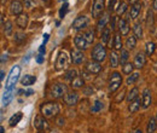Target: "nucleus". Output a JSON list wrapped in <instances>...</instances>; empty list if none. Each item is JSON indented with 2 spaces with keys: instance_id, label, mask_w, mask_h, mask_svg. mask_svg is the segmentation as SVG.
Instances as JSON below:
<instances>
[{
  "instance_id": "10",
  "label": "nucleus",
  "mask_w": 157,
  "mask_h": 133,
  "mask_svg": "<svg viewBox=\"0 0 157 133\" xmlns=\"http://www.w3.org/2000/svg\"><path fill=\"white\" fill-rule=\"evenodd\" d=\"M64 102L69 107L76 105V103L78 102V95L75 91H69V92H67L65 96H64Z\"/></svg>"
},
{
  "instance_id": "13",
  "label": "nucleus",
  "mask_w": 157,
  "mask_h": 133,
  "mask_svg": "<svg viewBox=\"0 0 157 133\" xmlns=\"http://www.w3.org/2000/svg\"><path fill=\"white\" fill-rule=\"evenodd\" d=\"M151 100H152V98H151L150 88H145L143 91V96H141V107L144 109H147L151 105Z\"/></svg>"
},
{
  "instance_id": "3",
  "label": "nucleus",
  "mask_w": 157,
  "mask_h": 133,
  "mask_svg": "<svg viewBox=\"0 0 157 133\" xmlns=\"http://www.w3.org/2000/svg\"><path fill=\"white\" fill-rule=\"evenodd\" d=\"M91 57H92L93 61L99 62V63L103 62V61H105V58H106V50H105V46L101 45V44H97V45L93 47V50H92Z\"/></svg>"
},
{
  "instance_id": "24",
  "label": "nucleus",
  "mask_w": 157,
  "mask_h": 133,
  "mask_svg": "<svg viewBox=\"0 0 157 133\" xmlns=\"http://www.w3.org/2000/svg\"><path fill=\"white\" fill-rule=\"evenodd\" d=\"M110 33H111V29L106 27V28L101 32V34H100V35H101L100 39H101V42H103V45H104V46L109 44V40H110V38H111V37H110Z\"/></svg>"
},
{
  "instance_id": "35",
  "label": "nucleus",
  "mask_w": 157,
  "mask_h": 133,
  "mask_svg": "<svg viewBox=\"0 0 157 133\" xmlns=\"http://www.w3.org/2000/svg\"><path fill=\"white\" fill-rule=\"evenodd\" d=\"M128 58H129V52H128V50L122 49V50H121V56H120V64H121V65L126 64V63L128 62Z\"/></svg>"
},
{
  "instance_id": "62",
  "label": "nucleus",
  "mask_w": 157,
  "mask_h": 133,
  "mask_svg": "<svg viewBox=\"0 0 157 133\" xmlns=\"http://www.w3.org/2000/svg\"><path fill=\"white\" fill-rule=\"evenodd\" d=\"M78 2H81V1H83V0H78Z\"/></svg>"
},
{
  "instance_id": "46",
  "label": "nucleus",
  "mask_w": 157,
  "mask_h": 133,
  "mask_svg": "<svg viewBox=\"0 0 157 133\" xmlns=\"http://www.w3.org/2000/svg\"><path fill=\"white\" fill-rule=\"evenodd\" d=\"M83 92H85V95H92L93 93V88H92V86H88V87H86V88H83Z\"/></svg>"
},
{
  "instance_id": "33",
  "label": "nucleus",
  "mask_w": 157,
  "mask_h": 133,
  "mask_svg": "<svg viewBox=\"0 0 157 133\" xmlns=\"http://www.w3.org/2000/svg\"><path fill=\"white\" fill-rule=\"evenodd\" d=\"M133 33H134V37L137 39H141L143 38V27H141V24L137 22L136 24H134V27H133Z\"/></svg>"
},
{
  "instance_id": "21",
  "label": "nucleus",
  "mask_w": 157,
  "mask_h": 133,
  "mask_svg": "<svg viewBox=\"0 0 157 133\" xmlns=\"http://www.w3.org/2000/svg\"><path fill=\"white\" fill-rule=\"evenodd\" d=\"M16 24L20 27L21 29H24L28 25V15L25 14H21L16 19Z\"/></svg>"
},
{
  "instance_id": "58",
  "label": "nucleus",
  "mask_w": 157,
  "mask_h": 133,
  "mask_svg": "<svg viewBox=\"0 0 157 133\" xmlns=\"http://www.w3.org/2000/svg\"><path fill=\"white\" fill-rule=\"evenodd\" d=\"M0 132H1V133H5V130H4V127H2V126L0 127Z\"/></svg>"
},
{
  "instance_id": "41",
  "label": "nucleus",
  "mask_w": 157,
  "mask_h": 133,
  "mask_svg": "<svg viewBox=\"0 0 157 133\" xmlns=\"http://www.w3.org/2000/svg\"><path fill=\"white\" fill-rule=\"evenodd\" d=\"M83 37L87 40V42L91 45V44L93 42V40H94V33H93L92 30H87L86 33H83Z\"/></svg>"
},
{
  "instance_id": "55",
  "label": "nucleus",
  "mask_w": 157,
  "mask_h": 133,
  "mask_svg": "<svg viewBox=\"0 0 157 133\" xmlns=\"http://www.w3.org/2000/svg\"><path fill=\"white\" fill-rule=\"evenodd\" d=\"M152 7H154V10L157 11V0H154V4H152Z\"/></svg>"
},
{
  "instance_id": "42",
  "label": "nucleus",
  "mask_w": 157,
  "mask_h": 133,
  "mask_svg": "<svg viewBox=\"0 0 157 133\" xmlns=\"http://www.w3.org/2000/svg\"><path fill=\"white\" fill-rule=\"evenodd\" d=\"M152 24H154V12H152V10H149L147 11V18H146V25L150 28Z\"/></svg>"
},
{
  "instance_id": "39",
  "label": "nucleus",
  "mask_w": 157,
  "mask_h": 133,
  "mask_svg": "<svg viewBox=\"0 0 157 133\" xmlns=\"http://www.w3.org/2000/svg\"><path fill=\"white\" fill-rule=\"evenodd\" d=\"M127 11V2H120L117 6V9H116V14H117V16H122L124 12Z\"/></svg>"
},
{
  "instance_id": "64",
  "label": "nucleus",
  "mask_w": 157,
  "mask_h": 133,
  "mask_svg": "<svg viewBox=\"0 0 157 133\" xmlns=\"http://www.w3.org/2000/svg\"><path fill=\"white\" fill-rule=\"evenodd\" d=\"M63 1H67V0H63Z\"/></svg>"
},
{
  "instance_id": "28",
  "label": "nucleus",
  "mask_w": 157,
  "mask_h": 133,
  "mask_svg": "<svg viewBox=\"0 0 157 133\" xmlns=\"http://www.w3.org/2000/svg\"><path fill=\"white\" fill-rule=\"evenodd\" d=\"M137 46V38L134 35H129L126 39V47L127 50H133Z\"/></svg>"
},
{
  "instance_id": "61",
  "label": "nucleus",
  "mask_w": 157,
  "mask_h": 133,
  "mask_svg": "<svg viewBox=\"0 0 157 133\" xmlns=\"http://www.w3.org/2000/svg\"><path fill=\"white\" fill-rule=\"evenodd\" d=\"M38 133H45V131H38Z\"/></svg>"
},
{
  "instance_id": "54",
  "label": "nucleus",
  "mask_w": 157,
  "mask_h": 133,
  "mask_svg": "<svg viewBox=\"0 0 157 133\" xmlns=\"http://www.w3.org/2000/svg\"><path fill=\"white\" fill-rule=\"evenodd\" d=\"M33 93H34V91H33V90H28V91L25 92V96H32Z\"/></svg>"
},
{
  "instance_id": "18",
  "label": "nucleus",
  "mask_w": 157,
  "mask_h": 133,
  "mask_svg": "<svg viewBox=\"0 0 157 133\" xmlns=\"http://www.w3.org/2000/svg\"><path fill=\"white\" fill-rule=\"evenodd\" d=\"M10 10H11V14L12 15H16V16H20L23 11V5L22 2L18 0H13L10 5Z\"/></svg>"
},
{
  "instance_id": "43",
  "label": "nucleus",
  "mask_w": 157,
  "mask_h": 133,
  "mask_svg": "<svg viewBox=\"0 0 157 133\" xmlns=\"http://www.w3.org/2000/svg\"><path fill=\"white\" fill-rule=\"evenodd\" d=\"M68 9H69L68 2H64V4H63V6H62V7H60V10H59V17H60V18H64V16H65V14H67Z\"/></svg>"
},
{
  "instance_id": "27",
  "label": "nucleus",
  "mask_w": 157,
  "mask_h": 133,
  "mask_svg": "<svg viewBox=\"0 0 157 133\" xmlns=\"http://www.w3.org/2000/svg\"><path fill=\"white\" fill-rule=\"evenodd\" d=\"M70 84H71L70 86H71L73 88H82L83 85H85V79H83L82 76H78V77H75Z\"/></svg>"
},
{
  "instance_id": "53",
  "label": "nucleus",
  "mask_w": 157,
  "mask_h": 133,
  "mask_svg": "<svg viewBox=\"0 0 157 133\" xmlns=\"http://www.w3.org/2000/svg\"><path fill=\"white\" fill-rule=\"evenodd\" d=\"M23 1H24V4H25L27 6H30V5H32V1H33V0H23Z\"/></svg>"
},
{
  "instance_id": "11",
  "label": "nucleus",
  "mask_w": 157,
  "mask_h": 133,
  "mask_svg": "<svg viewBox=\"0 0 157 133\" xmlns=\"http://www.w3.org/2000/svg\"><path fill=\"white\" fill-rule=\"evenodd\" d=\"M34 127L38 130V131H45L47 127H48V123H47V120L44 115H38L34 120Z\"/></svg>"
},
{
  "instance_id": "40",
  "label": "nucleus",
  "mask_w": 157,
  "mask_h": 133,
  "mask_svg": "<svg viewBox=\"0 0 157 133\" xmlns=\"http://www.w3.org/2000/svg\"><path fill=\"white\" fill-rule=\"evenodd\" d=\"M138 79H139V73H132L131 75H128L126 82H127V85H133Z\"/></svg>"
},
{
  "instance_id": "49",
  "label": "nucleus",
  "mask_w": 157,
  "mask_h": 133,
  "mask_svg": "<svg viewBox=\"0 0 157 133\" xmlns=\"http://www.w3.org/2000/svg\"><path fill=\"white\" fill-rule=\"evenodd\" d=\"M39 53L40 55H44L45 53V45H41L39 47Z\"/></svg>"
},
{
  "instance_id": "36",
  "label": "nucleus",
  "mask_w": 157,
  "mask_h": 133,
  "mask_svg": "<svg viewBox=\"0 0 157 133\" xmlns=\"http://www.w3.org/2000/svg\"><path fill=\"white\" fill-rule=\"evenodd\" d=\"M78 72H76V69H69L67 73H65V80H68V81H73L75 77H78Z\"/></svg>"
},
{
  "instance_id": "60",
  "label": "nucleus",
  "mask_w": 157,
  "mask_h": 133,
  "mask_svg": "<svg viewBox=\"0 0 157 133\" xmlns=\"http://www.w3.org/2000/svg\"><path fill=\"white\" fill-rule=\"evenodd\" d=\"M41 1H42V2H45V4H46V2H47V1H48V0H41Z\"/></svg>"
},
{
  "instance_id": "19",
  "label": "nucleus",
  "mask_w": 157,
  "mask_h": 133,
  "mask_svg": "<svg viewBox=\"0 0 157 133\" xmlns=\"http://www.w3.org/2000/svg\"><path fill=\"white\" fill-rule=\"evenodd\" d=\"M15 97V88L11 90H5L4 95H2V105H7L11 103V100Z\"/></svg>"
},
{
  "instance_id": "57",
  "label": "nucleus",
  "mask_w": 157,
  "mask_h": 133,
  "mask_svg": "<svg viewBox=\"0 0 157 133\" xmlns=\"http://www.w3.org/2000/svg\"><path fill=\"white\" fill-rule=\"evenodd\" d=\"M128 2L132 4V5H134V4H137L138 2V0H128Z\"/></svg>"
},
{
  "instance_id": "23",
  "label": "nucleus",
  "mask_w": 157,
  "mask_h": 133,
  "mask_svg": "<svg viewBox=\"0 0 157 133\" xmlns=\"http://www.w3.org/2000/svg\"><path fill=\"white\" fill-rule=\"evenodd\" d=\"M109 58H110V65L113 68H117L118 64H120V56L117 55V52L111 51L110 55H109Z\"/></svg>"
},
{
  "instance_id": "14",
  "label": "nucleus",
  "mask_w": 157,
  "mask_h": 133,
  "mask_svg": "<svg viewBox=\"0 0 157 133\" xmlns=\"http://www.w3.org/2000/svg\"><path fill=\"white\" fill-rule=\"evenodd\" d=\"M74 44H75V46L78 47V50H81V51L88 49V46H90V44L87 42V40L83 37V34H82V35H76V37L74 38Z\"/></svg>"
},
{
  "instance_id": "59",
  "label": "nucleus",
  "mask_w": 157,
  "mask_h": 133,
  "mask_svg": "<svg viewBox=\"0 0 157 133\" xmlns=\"http://www.w3.org/2000/svg\"><path fill=\"white\" fill-rule=\"evenodd\" d=\"M134 133H143V131H141V130H137Z\"/></svg>"
},
{
  "instance_id": "48",
  "label": "nucleus",
  "mask_w": 157,
  "mask_h": 133,
  "mask_svg": "<svg viewBox=\"0 0 157 133\" xmlns=\"http://www.w3.org/2000/svg\"><path fill=\"white\" fill-rule=\"evenodd\" d=\"M36 62H38V63H42V62H44V55H40L39 53V56H38V57H36Z\"/></svg>"
},
{
  "instance_id": "9",
  "label": "nucleus",
  "mask_w": 157,
  "mask_h": 133,
  "mask_svg": "<svg viewBox=\"0 0 157 133\" xmlns=\"http://www.w3.org/2000/svg\"><path fill=\"white\" fill-rule=\"evenodd\" d=\"M85 69L88 73H91V74H99L101 72V65H100L99 62H96V61L92 59V61H90V62L86 63Z\"/></svg>"
},
{
  "instance_id": "30",
  "label": "nucleus",
  "mask_w": 157,
  "mask_h": 133,
  "mask_svg": "<svg viewBox=\"0 0 157 133\" xmlns=\"http://www.w3.org/2000/svg\"><path fill=\"white\" fill-rule=\"evenodd\" d=\"M138 95H139V90H138V87H133V88L128 92V95H127V102L131 103V102L136 100V99L138 98Z\"/></svg>"
},
{
  "instance_id": "51",
  "label": "nucleus",
  "mask_w": 157,
  "mask_h": 133,
  "mask_svg": "<svg viewBox=\"0 0 157 133\" xmlns=\"http://www.w3.org/2000/svg\"><path fill=\"white\" fill-rule=\"evenodd\" d=\"M5 61H7V55H1V63H4Z\"/></svg>"
},
{
  "instance_id": "37",
  "label": "nucleus",
  "mask_w": 157,
  "mask_h": 133,
  "mask_svg": "<svg viewBox=\"0 0 157 133\" xmlns=\"http://www.w3.org/2000/svg\"><path fill=\"white\" fill-rule=\"evenodd\" d=\"M103 108H104L103 102H100V100H96V102L93 103L92 108H91V111H92V113H99Z\"/></svg>"
},
{
  "instance_id": "50",
  "label": "nucleus",
  "mask_w": 157,
  "mask_h": 133,
  "mask_svg": "<svg viewBox=\"0 0 157 133\" xmlns=\"http://www.w3.org/2000/svg\"><path fill=\"white\" fill-rule=\"evenodd\" d=\"M44 37H45V38H44V42H42V45H46V42H47L48 38H50V35H48V34H45Z\"/></svg>"
},
{
  "instance_id": "22",
  "label": "nucleus",
  "mask_w": 157,
  "mask_h": 133,
  "mask_svg": "<svg viewBox=\"0 0 157 133\" xmlns=\"http://www.w3.org/2000/svg\"><path fill=\"white\" fill-rule=\"evenodd\" d=\"M35 81H36V76L30 75V74H27V75H24L23 77H22L21 84H22L23 86H32Z\"/></svg>"
},
{
  "instance_id": "12",
  "label": "nucleus",
  "mask_w": 157,
  "mask_h": 133,
  "mask_svg": "<svg viewBox=\"0 0 157 133\" xmlns=\"http://www.w3.org/2000/svg\"><path fill=\"white\" fill-rule=\"evenodd\" d=\"M110 21V12H104L98 19V23H97V30L101 34V32L106 28V24L108 22Z\"/></svg>"
},
{
  "instance_id": "17",
  "label": "nucleus",
  "mask_w": 157,
  "mask_h": 133,
  "mask_svg": "<svg viewBox=\"0 0 157 133\" xmlns=\"http://www.w3.org/2000/svg\"><path fill=\"white\" fill-rule=\"evenodd\" d=\"M118 30H120V34L126 37L128 35L129 33V24H128V21L124 18H121L118 21Z\"/></svg>"
},
{
  "instance_id": "5",
  "label": "nucleus",
  "mask_w": 157,
  "mask_h": 133,
  "mask_svg": "<svg viewBox=\"0 0 157 133\" xmlns=\"http://www.w3.org/2000/svg\"><path fill=\"white\" fill-rule=\"evenodd\" d=\"M51 97L52 98H62L63 96H65L67 93V86L64 84H53L51 87Z\"/></svg>"
},
{
  "instance_id": "63",
  "label": "nucleus",
  "mask_w": 157,
  "mask_h": 133,
  "mask_svg": "<svg viewBox=\"0 0 157 133\" xmlns=\"http://www.w3.org/2000/svg\"><path fill=\"white\" fill-rule=\"evenodd\" d=\"M156 120H157V114H156Z\"/></svg>"
},
{
  "instance_id": "8",
  "label": "nucleus",
  "mask_w": 157,
  "mask_h": 133,
  "mask_svg": "<svg viewBox=\"0 0 157 133\" xmlns=\"http://www.w3.org/2000/svg\"><path fill=\"white\" fill-rule=\"evenodd\" d=\"M68 65V56L64 51H60L57 57V61H56V70L59 72V70H63L65 69Z\"/></svg>"
},
{
  "instance_id": "2",
  "label": "nucleus",
  "mask_w": 157,
  "mask_h": 133,
  "mask_svg": "<svg viewBox=\"0 0 157 133\" xmlns=\"http://www.w3.org/2000/svg\"><path fill=\"white\" fill-rule=\"evenodd\" d=\"M20 75H21V67L20 65H15L10 70V74L7 76V80H6V84H5V90L15 88V85L17 84V81L20 79Z\"/></svg>"
},
{
  "instance_id": "56",
  "label": "nucleus",
  "mask_w": 157,
  "mask_h": 133,
  "mask_svg": "<svg viewBox=\"0 0 157 133\" xmlns=\"http://www.w3.org/2000/svg\"><path fill=\"white\" fill-rule=\"evenodd\" d=\"M58 125H59V126H63V125H64V119H59Z\"/></svg>"
},
{
  "instance_id": "52",
  "label": "nucleus",
  "mask_w": 157,
  "mask_h": 133,
  "mask_svg": "<svg viewBox=\"0 0 157 133\" xmlns=\"http://www.w3.org/2000/svg\"><path fill=\"white\" fill-rule=\"evenodd\" d=\"M0 74H1V75H0V80L2 81V80H4V77H5V72H4L2 69H1V72H0Z\"/></svg>"
},
{
  "instance_id": "20",
  "label": "nucleus",
  "mask_w": 157,
  "mask_h": 133,
  "mask_svg": "<svg viewBox=\"0 0 157 133\" xmlns=\"http://www.w3.org/2000/svg\"><path fill=\"white\" fill-rule=\"evenodd\" d=\"M140 11H141V4H134L132 7H131V11H129V18L132 19H136L139 16V14H140Z\"/></svg>"
},
{
  "instance_id": "16",
  "label": "nucleus",
  "mask_w": 157,
  "mask_h": 133,
  "mask_svg": "<svg viewBox=\"0 0 157 133\" xmlns=\"http://www.w3.org/2000/svg\"><path fill=\"white\" fill-rule=\"evenodd\" d=\"M145 63H146V56H145V53H143V52H138L137 56L134 57V62H133L134 68L140 69V68H143V67L145 65Z\"/></svg>"
},
{
  "instance_id": "34",
  "label": "nucleus",
  "mask_w": 157,
  "mask_h": 133,
  "mask_svg": "<svg viewBox=\"0 0 157 133\" xmlns=\"http://www.w3.org/2000/svg\"><path fill=\"white\" fill-rule=\"evenodd\" d=\"M133 69H134V64L133 63H126V64H123L122 65V72H123V74H126V75H131L132 73H133Z\"/></svg>"
},
{
  "instance_id": "1",
  "label": "nucleus",
  "mask_w": 157,
  "mask_h": 133,
  "mask_svg": "<svg viewBox=\"0 0 157 133\" xmlns=\"http://www.w3.org/2000/svg\"><path fill=\"white\" fill-rule=\"evenodd\" d=\"M59 104L56 102H48L45 104H41L40 107V113L44 115L45 117H53L59 114Z\"/></svg>"
},
{
  "instance_id": "45",
  "label": "nucleus",
  "mask_w": 157,
  "mask_h": 133,
  "mask_svg": "<svg viewBox=\"0 0 157 133\" xmlns=\"http://www.w3.org/2000/svg\"><path fill=\"white\" fill-rule=\"evenodd\" d=\"M110 28H111V30H114L116 28V17H111V19H110Z\"/></svg>"
},
{
  "instance_id": "29",
  "label": "nucleus",
  "mask_w": 157,
  "mask_h": 133,
  "mask_svg": "<svg viewBox=\"0 0 157 133\" xmlns=\"http://www.w3.org/2000/svg\"><path fill=\"white\" fill-rule=\"evenodd\" d=\"M22 116H23V114H22L21 111L16 113L15 115H12V116H11V119L9 120V123H10V126H11V127L16 126V125L20 122L21 120H22Z\"/></svg>"
},
{
  "instance_id": "26",
  "label": "nucleus",
  "mask_w": 157,
  "mask_h": 133,
  "mask_svg": "<svg viewBox=\"0 0 157 133\" xmlns=\"http://www.w3.org/2000/svg\"><path fill=\"white\" fill-rule=\"evenodd\" d=\"M140 104H141V100H140V98H137L136 100H133V102H131L129 103V105H128V110H129V113H137L138 110H139V108H140Z\"/></svg>"
},
{
  "instance_id": "6",
  "label": "nucleus",
  "mask_w": 157,
  "mask_h": 133,
  "mask_svg": "<svg viewBox=\"0 0 157 133\" xmlns=\"http://www.w3.org/2000/svg\"><path fill=\"white\" fill-rule=\"evenodd\" d=\"M104 7H105V2L104 0H94L93 1V6H92V16L94 18H99L104 12Z\"/></svg>"
},
{
  "instance_id": "38",
  "label": "nucleus",
  "mask_w": 157,
  "mask_h": 133,
  "mask_svg": "<svg viewBox=\"0 0 157 133\" xmlns=\"http://www.w3.org/2000/svg\"><path fill=\"white\" fill-rule=\"evenodd\" d=\"M4 30H5V34H6L7 37H11V35H12L13 28H12V22H11V21H6V23H5V25H4Z\"/></svg>"
},
{
  "instance_id": "44",
  "label": "nucleus",
  "mask_w": 157,
  "mask_h": 133,
  "mask_svg": "<svg viewBox=\"0 0 157 133\" xmlns=\"http://www.w3.org/2000/svg\"><path fill=\"white\" fill-rule=\"evenodd\" d=\"M124 95H126V87H123V88L121 90V92L115 97V102H116V103L122 102V100H123V98H124Z\"/></svg>"
},
{
  "instance_id": "32",
  "label": "nucleus",
  "mask_w": 157,
  "mask_h": 133,
  "mask_svg": "<svg viewBox=\"0 0 157 133\" xmlns=\"http://www.w3.org/2000/svg\"><path fill=\"white\" fill-rule=\"evenodd\" d=\"M156 50V44L152 42V41H149L145 46V52H146V56H152L154 52Z\"/></svg>"
},
{
  "instance_id": "15",
  "label": "nucleus",
  "mask_w": 157,
  "mask_h": 133,
  "mask_svg": "<svg viewBox=\"0 0 157 133\" xmlns=\"http://www.w3.org/2000/svg\"><path fill=\"white\" fill-rule=\"evenodd\" d=\"M70 56H71V61H73L74 64H81L85 61V55H83V52L81 50H74V51H71Z\"/></svg>"
},
{
  "instance_id": "7",
  "label": "nucleus",
  "mask_w": 157,
  "mask_h": 133,
  "mask_svg": "<svg viewBox=\"0 0 157 133\" xmlns=\"http://www.w3.org/2000/svg\"><path fill=\"white\" fill-rule=\"evenodd\" d=\"M90 23V18L87 16H78L73 22V29L80 30V29H85Z\"/></svg>"
},
{
  "instance_id": "31",
  "label": "nucleus",
  "mask_w": 157,
  "mask_h": 133,
  "mask_svg": "<svg viewBox=\"0 0 157 133\" xmlns=\"http://www.w3.org/2000/svg\"><path fill=\"white\" fill-rule=\"evenodd\" d=\"M113 47L115 49V50H122V39H121V34L120 33H116L115 35H114V45H113Z\"/></svg>"
},
{
  "instance_id": "47",
  "label": "nucleus",
  "mask_w": 157,
  "mask_h": 133,
  "mask_svg": "<svg viewBox=\"0 0 157 133\" xmlns=\"http://www.w3.org/2000/svg\"><path fill=\"white\" fill-rule=\"evenodd\" d=\"M115 10V0H110L109 1V11H114Z\"/></svg>"
},
{
  "instance_id": "4",
  "label": "nucleus",
  "mask_w": 157,
  "mask_h": 133,
  "mask_svg": "<svg viewBox=\"0 0 157 133\" xmlns=\"http://www.w3.org/2000/svg\"><path fill=\"white\" fill-rule=\"evenodd\" d=\"M122 84V75L118 72H114L109 77V91L115 92L121 87Z\"/></svg>"
},
{
  "instance_id": "25",
  "label": "nucleus",
  "mask_w": 157,
  "mask_h": 133,
  "mask_svg": "<svg viewBox=\"0 0 157 133\" xmlns=\"http://www.w3.org/2000/svg\"><path fill=\"white\" fill-rule=\"evenodd\" d=\"M157 128V120L156 117H150L147 126H146V132L147 133H155Z\"/></svg>"
}]
</instances>
